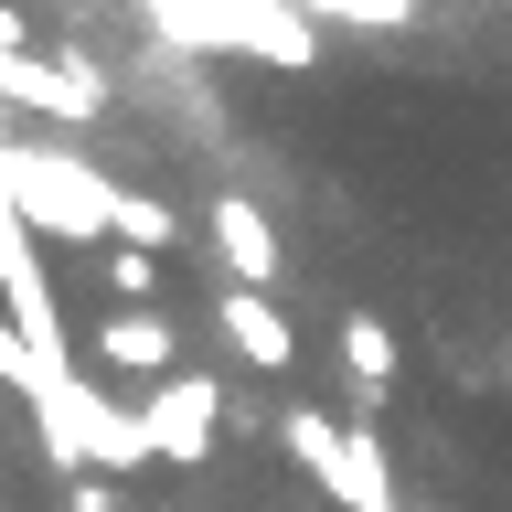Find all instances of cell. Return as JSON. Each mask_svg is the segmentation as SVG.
I'll use <instances>...</instances> for the list:
<instances>
[{
  "label": "cell",
  "mask_w": 512,
  "mask_h": 512,
  "mask_svg": "<svg viewBox=\"0 0 512 512\" xmlns=\"http://www.w3.org/2000/svg\"><path fill=\"white\" fill-rule=\"evenodd\" d=\"M32 416H43L54 470H107V480H118V470H139V459H150V427H139L128 406H107L86 374H54L43 395H32Z\"/></svg>",
  "instance_id": "3"
},
{
  "label": "cell",
  "mask_w": 512,
  "mask_h": 512,
  "mask_svg": "<svg viewBox=\"0 0 512 512\" xmlns=\"http://www.w3.org/2000/svg\"><path fill=\"white\" fill-rule=\"evenodd\" d=\"M75 512H118V491H107V470H75Z\"/></svg>",
  "instance_id": "13"
},
{
  "label": "cell",
  "mask_w": 512,
  "mask_h": 512,
  "mask_svg": "<svg viewBox=\"0 0 512 512\" xmlns=\"http://www.w3.org/2000/svg\"><path fill=\"white\" fill-rule=\"evenodd\" d=\"M278 448H288V459H299V470L320 480V491H331V480H342L352 427H342V416H320V406H288V416H278Z\"/></svg>",
  "instance_id": "10"
},
{
  "label": "cell",
  "mask_w": 512,
  "mask_h": 512,
  "mask_svg": "<svg viewBox=\"0 0 512 512\" xmlns=\"http://www.w3.org/2000/svg\"><path fill=\"white\" fill-rule=\"evenodd\" d=\"M0 96H11V107H32V118H107V75H96L86 54H0Z\"/></svg>",
  "instance_id": "5"
},
{
  "label": "cell",
  "mask_w": 512,
  "mask_h": 512,
  "mask_svg": "<svg viewBox=\"0 0 512 512\" xmlns=\"http://www.w3.org/2000/svg\"><path fill=\"white\" fill-rule=\"evenodd\" d=\"M502 384H512V352H502Z\"/></svg>",
  "instance_id": "14"
},
{
  "label": "cell",
  "mask_w": 512,
  "mask_h": 512,
  "mask_svg": "<svg viewBox=\"0 0 512 512\" xmlns=\"http://www.w3.org/2000/svg\"><path fill=\"white\" fill-rule=\"evenodd\" d=\"M214 310H224V342L246 352L256 374H278L288 352H299V331L278 320V299H267V288H235V278H224V288H214Z\"/></svg>",
  "instance_id": "7"
},
{
  "label": "cell",
  "mask_w": 512,
  "mask_h": 512,
  "mask_svg": "<svg viewBox=\"0 0 512 512\" xmlns=\"http://www.w3.org/2000/svg\"><path fill=\"white\" fill-rule=\"evenodd\" d=\"M182 224H171V203L160 192H118V246H171Z\"/></svg>",
  "instance_id": "11"
},
{
  "label": "cell",
  "mask_w": 512,
  "mask_h": 512,
  "mask_svg": "<svg viewBox=\"0 0 512 512\" xmlns=\"http://www.w3.org/2000/svg\"><path fill=\"white\" fill-rule=\"evenodd\" d=\"M96 363H118V374H171V320H160V310L96 320Z\"/></svg>",
  "instance_id": "8"
},
{
  "label": "cell",
  "mask_w": 512,
  "mask_h": 512,
  "mask_svg": "<svg viewBox=\"0 0 512 512\" xmlns=\"http://www.w3.org/2000/svg\"><path fill=\"white\" fill-rule=\"evenodd\" d=\"M11 192H22L32 235H54V246H107L118 235V182L96 160L54 150V139H11Z\"/></svg>",
  "instance_id": "2"
},
{
  "label": "cell",
  "mask_w": 512,
  "mask_h": 512,
  "mask_svg": "<svg viewBox=\"0 0 512 512\" xmlns=\"http://www.w3.org/2000/svg\"><path fill=\"white\" fill-rule=\"evenodd\" d=\"M342 374H352V395H363V406H384V395H395V331H384L374 310L342 320Z\"/></svg>",
  "instance_id": "9"
},
{
  "label": "cell",
  "mask_w": 512,
  "mask_h": 512,
  "mask_svg": "<svg viewBox=\"0 0 512 512\" xmlns=\"http://www.w3.org/2000/svg\"><path fill=\"white\" fill-rule=\"evenodd\" d=\"M0 310L32 352V395L54 374H75V342H64V310H54V278H43V235H32L22 192H11V139H0Z\"/></svg>",
  "instance_id": "1"
},
{
  "label": "cell",
  "mask_w": 512,
  "mask_h": 512,
  "mask_svg": "<svg viewBox=\"0 0 512 512\" xmlns=\"http://www.w3.org/2000/svg\"><path fill=\"white\" fill-rule=\"evenodd\" d=\"M139 427H150V459H171V470L214 459V438H224V384L214 374H160L150 395H139Z\"/></svg>",
  "instance_id": "4"
},
{
  "label": "cell",
  "mask_w": 512,
  "mask_h": 512,
  "mask_svg": "<svg viewBox=\"0 0 512 512\" xmlns=\"http://www.w3.org/2000/svg\"><path fill=\"white\" fill-rule=\"evenodd\" d=\"M214 256L235 288H278V224L256 214L246 192H214Z\"/></svg>",
  "instance_id": "6"
},
{
  "label": "cell",
  "mask_w": 512,
  "mask_h": 512,
  "mask_svg": "<svg viewBox=\"0 0 512 512\" xmlns=\"http://www.w3.org/2000/svg\"><path fill=\"white\" fill-rule=\"evenodd\" d=\"M107 288H118L128 310H150V288H160V246H107Z\"/></svg>",
  "instance_id": "12"
}]
</instances>
